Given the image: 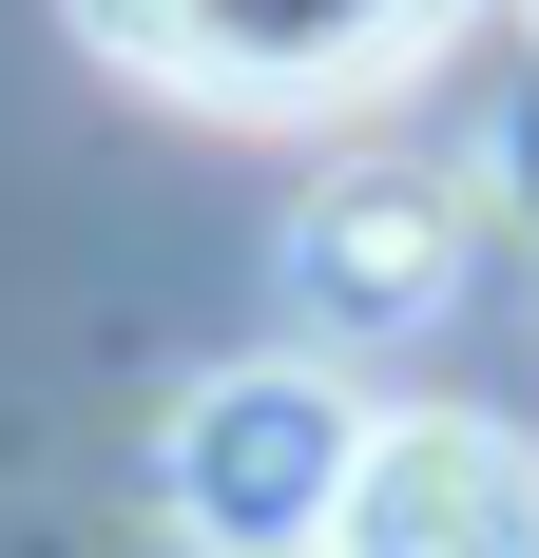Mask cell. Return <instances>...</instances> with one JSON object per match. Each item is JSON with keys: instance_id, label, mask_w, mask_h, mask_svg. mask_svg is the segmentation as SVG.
Returning <instances> with one entry per match:
<instances>
[{"instance_id": "1", "label": "cell", "mask_w": 539, "mask_h": 558, "mask_svg": "<svg viewBox=\"0 0 539 558\" xmlns=\"http://www.w3.org/2000/svg\"><path fill=\"white\" fill-rule=\"evenodd\" d=\"M347 386H309V366H213V386L173 404L155 444V501L193 558H327V520H347Z\"/></svg>"}, {"instance_id": "2", "label": "cell", "mask_w": 539, "mask_h": 558, "mask_svg": "<svg viewBox=\"0 0 539 558\" xmlns=\"http://www.w3.org/2000/svg\"><path fill=\"white\" fill-rule=\"evenodd\" d=\"M443 0H77V39L116 77H173V97H347V77H405Z\"/></svg>"}, {"instance_id": "3", "label": "cell", "mask_w": 539, "mask_h": 558, "mask_svg": "<svg viewBox=\"0 0 539 558\" xmlns=\"http://www.w3.org/2000/svg\"><path fill=\"white\" fill-rule=\"evenodd\" d=\"M327 558H539V444L482 404H385L347 444Z\"/></svg>"}, {"instance_id": "4", "label": "cell", "mask_w": 539, "mask_h": 558, "mask_svg": "<svg viewBox=\"0 0 539 558\" xmlns=\"http://www.w3.org/2000/svg\"><path fill=\"white\" fill-rule=\"evenodd\" d=\"M289 289H309L347 347L424 328L443 289H463V193H443V173H327L309 213H289Z\"/></svg>"}]
</instances>
